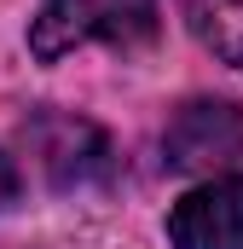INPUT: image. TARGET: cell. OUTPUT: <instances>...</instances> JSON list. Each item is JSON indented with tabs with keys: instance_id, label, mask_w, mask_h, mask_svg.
<instances>
[{
	"instance_id": "cell-5",
	"label": "cell",
	"mask_w": 243,
	"mask_h": 249,
	"mask_svg": "<svg viewBox=\"0 0 243 249\" xmlns=\"http://www.w3.org/2000/svg\"><path fill=\"white\" fill-rule=\"evenodd\" d=\"M180 12L208 53H220L232 70H243V0H180Z\"/></svg>"
},
{
	"instance_id": "cell-4",
	"label": "cell",
	"mask_w": 243,
	"mask_h": 249,
	"mask_svg": "<svg viewBox=\"0 0 243 249\" xmlns=\"http://www.w3.org/2000/svg\"><path fill=\"white\" fill-rule=\"evenodd\" d=\"M29 139H35V151L47 162V180L58 191H75V186H87V180H99L110 168V139L87 122V116L47 110V116L29 122Z\"/></svg>"
},
{
	"instance_id": "cell-2",
	"label": "cell",
	"mask_w": 243,
	"mask_h": 249,
	"mask_svg": "<svg viewBox=\"0 0 243 249\" xmlns=\"http://www.w3.org/2000/svg\"><path fill=\"white\" fill-rule=\"evenodd\" d=\"M243 157V110L226 99H191L162 127V162L174 174H214Z\"/></svg>"
},
{
	"instance_id": "cell-1",
	"label": "cell",
	"mask_w": 243,
	"mask_h": 249,
	"mask_svg": "<svg viewBox=\"0 0 243 249\" xmlns=\"http://www.w3.org/2000/svg\"><path fill=\"white\" fill-rule=\"evenodd\" d=\"M104 41L116 53H139L156 41V0H47L29 23V53L58 64L64 53Z\"/></svg>"
},
{
	"instance_id": "cell-6",
	"label": "cell",
	"mask_w": 243,
	"mask_h": 249,
	"mask_svg": "<svg viewBox=\"0 0 243 249\" xmlns=\"http://www.w3.org/2000/svg\"><path fill=\"white\" fill-rule=\"evenodd\" d=\"M12 197H17V168H12V157L0 151V209H6Z\"/></svg>"
},
{
	"instance_id": "cell-3",
	"label": "cell",
	"mask_w": 243,
	"mask_h": 249,
	"mask_svg": "<svg viewBox=\"0 0 243 249\" xmlns=\"http://www.w3.org/2000/svg\"><path fill=\"white\" fill-rule=\"evenodd\" d=\"M174 249H243V174H220L168 209Z\"/></svg>"
}]
</instances>
